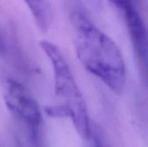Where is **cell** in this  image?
Instances as JSON below:
<instances>
[{
    "mask_svg": "<svg viewBox=\"0 0 148 147\" xmlns=\"http://www.w3.org/2000/svg\"><path fill=\"white\" fill-rule=\"evenodd\" d=\"M121 16L135 53L141 62L147 55V33L145 22L134 0H109Z\"/></svg>",
    "mask_w": 148,
    "mask_h": 147,
    "instance_id": "4",
    "label": "cell"
},
{
    "mask_svg": "<svg viewBox=\"0 0 148 147\" xmlns=\"http://www.w3.org/2000/svg\"><path fill=\"white\" fill-rule=\"evenodd\" d=\"M3 100L7 108L26 128L34 147H44L43 120L40 107L27 88L20 81H5Z\"/></svg>",
    "mask_w": 148,
    "mask_h": 147,
    "instance_id": "3",
    "label": "cell"
},
{
    "mask_svg": "<svg viewBox=\"0 0 148 147\" xmlns=\"http://www.w3.org/2000/svg\"><path fill=\"white\" fill-rule=\"evenodd\" d=\"M3 39H2L1 31H0V53L3 52Z\"/></svg>",
    "mask_w": 148,
    "mask_h": 147,
    "instance_id": "6",
    "label": "cell"
},
{
    "mask_svg": "<svg viewBox=\"0 0 148 147\" xmlns=\"http://www.w3.org/2000/svg\"><path fill=\"white\" fill-rule=\"evenodd\" d=\"M30 11L36 25L46 31L52 21V10L49 0H23Z\"/></svg>",
    "mask_w": 148,
    "mask_h": 147,
    "instance_id": "5",
    "label": "cell"
},
{
    "mask_svg": "<svg viewBox=\"0 0 148 147\" xmlns=\"http://www.w3.org/2000/svg\"><path fill=\"white\" fill-rule=\"evenodd\" d=\"M69 16L75 50L82 65L111 91L122 93L127 68L119 46L95 24L81 6L71 8Z\"/></svg>",
    "mask_w": 148,
    "mask_h": 147,
    "instance_id": "1",
    "label": "cell"
},
{
    "mask_svg": "<svg viewBox=\"0 0 148 147\" xmlns=\"http://www.w3.org/2000/svg\"><path fill=\"white\" fill-rule=\"evenodd\" d=\"M42 52L46 55L52 68L54 88L56 97L76 131L84 139H88L92 125L88 116L86 102L75 81L71 68L59 48L51 42L43 40L40 42Z\"/></svg>",
    "mask_w": 148,
    "mask_h": 147,
    "instance_id": "2",
    "label": "cell"
},
{
    "mask_svg": "<svg viewBox=\"0 0 148 147\" xmlns=\"http://www.w3.org/2000/svg\"><path fill=\"white\" fill-rule=\"evenodd\" d=\"M0 147H1V146H0Z\"/></svg>",
    "mask_w": 148,
    "mask_h": 147,
    "instance_id": "7",
    "label": "cell"
}]
</instances>
